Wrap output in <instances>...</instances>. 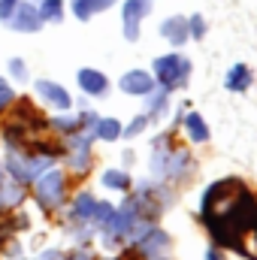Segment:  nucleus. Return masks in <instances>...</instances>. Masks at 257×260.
I'll list each match as a JSON object with an SVG mask.
<instances>
[{
  "mask_svg": "<svg viewBox=\"0 0 257 260\" xmlns=\"http://www.w3.org/2000/svg\"><path fill=\"white\" fill-rule=\"evenodd\" d=\"M154 82H160V88L173 91V88H182L188 79H191V61L179 52H170V55H160L154 58Z\"/></svg>",
  "mask_w": 257,
  "mask_h": 260,
  "instance_id": "obj_1",
  "label": "nucleus"
},
{
  "mask_svg": "<svg viewBox=\"0 0 257 260\" xmlns=\"http://www.w3.org/2000/svg\"><path fill=\"white\" fill-rule=\"evenodd\" d=\"M52 154H18L15 148H9V154H6V170L12 173V179L15 182H34V179H40L49 167H52Z\"/></svg>",
  "mask_w": 257,
  "mask_h": 260,
  "instance_id": "obj_2",
  "label": "nucleus"
},
{
  "mask_svg": "<svg viewBox=\"0 0 257 260\" xmlns=\"http://www.w3.org/2000/svg\"><path fill=\"white\" fill-rule=\"evenodd\" d=\"M151 167H154V176H157V179H173V176H182V173L191 167V157H188V151L167 148L164 139H157V145H154V157H151Z\"/></svg>",
  "mask_w": 257,
  "mask_h": 260,
  "instance_id": "obj_3",
  "label": "nucleus"
},
{
  "mask_svg": "<svg viewBox=\"0 0 257 260\" xmlns=\"http://www.w3.org/2000/svg\"><path fill=\"white\" fill-rule=\"evenodd\" d=\"M37 200L43 209H58L64 203V173L61 170H46L37 182Z\"/></svg>",
  "mask_w": 257,
  "mask_h": 260,
  "instance_id": "obj_4",
  "label": "nucleus"
},
{
  "mask_svg": "<svg viewBox=\"0 0 257 260\" xmlns=\"http://www.w3.org/2000/svg\"><path fill=\"white\" fill-rule=\"evenodd\" d=\"M151 12V0H124L121 6V30H124V40L136 43L139 40V21Z\"/></svg>",
  "mask_w": 257,
  "mask_h": 260,
  "instance_id": "obj_5",
  "label": "nucleus"
},
{
  "mask_svg": "<svg viewBox=\"0 0 257 260\" xmlns=\"http://www.w3.org/2000/svg\"><path fill=\"white\" fill-rule=\"evenodd\" d=\"M6 24H9L12 30H18V34H37L46 21H43V15H40V6H34V3H18Z\"/></svg>",
  "mask_w": 257,
  "mask_h": 260,
  "instance_id": "obj_6",
  "label": "nucleus"
},
{
  "mask_svg": "<svg viewBox=\"0 0 257 260\" xmlns=\"http://www.w3.org/2000/svg\"><path fill=\"white\" fill-rule=\"evenodd\" d=\"M118 88H121L124 94H133V97H145L148 91H154V76H151L148 70H130V73L121 76Z\"/></svg>",
  "mask_w": 257,
  "mask_h": 260,
  "instance_id": "obj_7",
  "label": "nucleus"
},
{
  "mask_svg": "<svg viewBox=\"0 0 257 260\" xmlns=\"http://www.w3.org/2000/svg\"><path fill=\"white\" fill-rule=\"evenodd\" d=\"M37 94H40V97H43V100H46L52 109H61V112H64V109H70V106H73V97L67 94L58 82L40 79V82H37Z\"/></svg>",
  "mask_w": 257,
  "mask_h": 260,
  "instance_id": "obj_8",
  "label": "nucleus"
},
{
  "mask_svg": "<svg viewBox=\"0 0 257 260\" xmlns=\"http://www.w3.org/2000/svg\"><path fill=\"white\" fill-rule=\"evenodd\" d=\"M79 88L85 91V94H91V97H106L109 94V79L100 73V70H91V67H85V70H79Z\"/></svg>",
  "mask_w": 257,
  "mask_h": 260,
  "instance_id": "obj_9",
  "label": "nucleus"
},
{
  "mask_svg": "<svg viewBox=\"0 0 257 260\" xmlns=\"http://www.w3.org/2000/svg\"><path fill=\"white\" fill-rule=\"evenodd\" d=\"M70 164L79 173H85L91 167V136H85V133L76 130V136L70 139Z\"/></svg>",
  "mask_w": 257,
  "mask_h": 260,
  "instance_id": "obj_10",
  "label": "nucleus"
},
{
  "mask_svg": "<svg viewBox=\"0 0 257 260\" xmlns=\"http://www.w3.org/2000/svg\"><path fill=\"white\" fill-rule=\"evenodd\" d=\"M160 37L167 40V43H173V46H185L188 43V18H182V15H170V18H164L160 21Z\"/></svg>",
  "mask_w": 257,
  "mask_h": 260,
  "instance_id": "obj_11",
  "label": "nucleus"
},
{
  "mask_svg": "<svg viewBox=\"0 0 257 260\" xmlns=\"http://www.w3.org/2000/svg\"><path fill=\"white\" fill-rule=\"evenodd\" d=\"M170 248V236L164 233V230H148L142 239H139V251L145 254V257H157V254H164Z\"/></svg>",
  "mask_w": 257,
  "mask_h": 260,
  "instance_id": "obj_12",
  "label": "nucleus"
},
{
  "mask_svg": "<svg viewBox=\"0 0 257 260\" xmlns=\"http://www.w3.org/2000/svg\"><path fill=\"white\" fill-rule=\"evenodd\" d=\"M109 6H115V0H70V9L79 21H88L91 15H97Z\"/></svg>",
  "mask_w": 257,
  "mask_h": 260,
  "instance_id": "obj_13",
  "label": "nucleus"
},
{
  "mask_svg": "<svg viewBox=\"0 0 257 260\" xmlns=\"http://www.w3.org/2000/svg\"><path fill=\"white\" fill-rule=\"evenodd\" d=\"M224 88L227 91H248L251 88V70L245 64H236V67H230V73H227V79H224Z\"/></svg>",
  "mask_w": 257,
  "mask_h": 260,
  "instance_id": "obj_14",
  "label": "nucleus"
},
{
  "mask_svg": "<svg viewBox=\"0 0 257 260\" xmlns=\"http://www.w3.org/2000/svg\"><path fill=\"white\" fill-rule=\"evenodd\" d=\"M167 97H170L167 88H154V91H148V94H145V115H148V118L160 115V112L167 109Z\"/></svg>",
  "mask_w": 257,
  "mask_h": 260,
  "instance_id": "obj_15",
  "label": "nucleus"
},
{
  "mask_svg": "<svg viewBox=\"0 0 257 260\" xmlns=\"http://www.w3.org/2000/svg\"><path fill=\"white\" fill-rule=\"evenodd\" d=\"M94 206H97L94 194H79L76 197V203H73V218H76V221H91Z\"/></svg>",
  "mask_w": 257,
  "mask_h": 260,
  "instance_id": "obj_16",
  "label": "nucleus"
},
{
  "mask_svg": "<svg viewBox=\"0 0 257 260\" xmlns=\"http://www.w3.org/2000/svg\"><path fill=\"white\" fill-rule=\"evenodd\" d=\"M185 130H188V136H191L194 142H209V127H206V121L197 112H191L185 118Z\"/></svg>",
  "mask_w": 257,
  "mask_h": 260,
  "instance_id": "obj_17",
  "label": "nucleus"
},
{
  "mask_svg": "<svg viewBox=\"0 0 257 260\" xmlns=\"http://www.w3.org/2000/svg\"><path fill=\"white\" fill-rule=\"evenodd\" d=\"M40 15H43V21L61 24L64 21V0H43L40 3Z\"/></svg>",
  "mask_w": 257,
  "mask_h": 260,
  "instance_id": "obj_18",
  "label": "nucleus"
},
{
  "mask_svg": "<svg viewBox=\"0 0 257 260\" xmlns=\"http://www.w3.org/2000/svg\"><path fill=\"white\" fill-rule=\"evenodd\" d=\"M121 136V124L115 118H97V139L103 142H115Z\"/></svg>",
  "mask_w": 257,
  "mask_h": 260,
  "instance_id": "obj_19",
  "label": "nucleus"
},
{
  "mask_svg": "<svg viewBox=\"0 0 257 260\" xmlns=\"http://www.w3.org/2000/svg\"><path fill=\"white\" fill-rule=\"evenodd\" d=\"M24 200V191H21V185H12V182H0V209H9V206H15V203H21Z\"/></svg>",
  "mask_w": 257,
  "mask_h": 260,
  "instance_id": "obj_20",
  "label": "nucleus"
},
{
  "mask_svg": "<svg viewBox=\"0 0 257 260\" xmlns=\"http://www.w3.org/2000/svg\"><path fill=\"white\" fill-rule=\"evenodd\" d=\"M103 185L112 188V191H127L130 176L124 173V170H106V173H103Z\"/></svg>",
  "mask_w": 257,
  "mask_h": 260,
  "instance_id": "obj_21",
  "label": "nucleus"
},
{
  "mask_svg": "<svg viewBox=\"0 0 257 260\" xmlns=\"http://www.w3.org/2000/svg\"><path fill=\"white\" fill-rule=\"evenodd\" d=\"M112 215H115V209H112L109 203H100V200H97L94 215H91V227H103V230H106V224L112 221Z\"/></svg>",
  "mask_w": 257,
  "mask_h": 260,
  "instance_id": "obj_22",
  "label": "nucleus"
},
{
  "mask_svg": "<svg viewBox=\"0 0 257 260\" xmlns=\"http://www.w3.org/2000/svg\"><path fill=\"white\" fill-rule=\"evenodd\" d=\"M52 127L61 130V133H76V130L82 127V118H76V115H58V118H52Z\"/></svg>",
  "mask_w": 257,
  "mask_h": 260,
  "instance_id": "obj_23",
  "label": "nucleus"
},
{
  "mask_svg": "<svg viewBox=\"0 0 257 260\" xmlns=\"http://www.w3.org/2000/svg\"><path fill=\"white\" fill-rule=\"evenodd\" d=\"M148 121H151L148 115H139V118H133L127 127H121V136H124V139H133L136 133H142V130L148 127Z\"/></svg>",
  "mask_w": 257,
  "mask_h": 260,
  "instance_id": "obj_24",
  "label": "nucleus"
},
{
  "mask_svg": "<svg viewBox=\"0 0 257 260\" xmlns=\"http://www.w3.org/2000/svg\"><path fill=\"white\" fill-rule=\"evenodd\" d=\"M188 34H191L194 40H203V37H206V21H203V15H191V18H188Z\"/></svg>",
  "mask_w": 257,
  "mask_h": 260,
  "instance_id": "obj_25",
  "label": "nucleus"
},
{
  "mask_svg": "<svg viewBox=\"0 0 257 260\" xmlns=\"http://www.w3.org/2000/svg\"><path fill=\"white\" fill-rule=\"evenodd\" d=\"M9 73H12V79H18V82H27V67L21 58H12L9 61Z\"/></svg>",
  "mask_w": 257,
  "mask_h": 260,
  "instance_id": "obj_26",
  "label": "nucleus"
},
{
  "mask_svg": "<svg viewBox=\"0 0 257 260\" xmlns=\"http://www.w3.org/2000/svg\"><path fill=\"white\" fill-rule=\"evenodd\" d=\"M18 3H21V0H0V21H9V15L15 12Z\"/></svg>",
  "mask_w": 257,
  "mask_h": 260,
  "instance_id": "obj_27",
  "label": "nucleus"
},
{
  "mask_svg": "<svg viewBox=\"0 0 257 260\" xmlns=\"http://www.w3.org/2000/svg\"><path fill=\"white\" fill-rule=\"evenodd\" d=\"M12 97H15V94H12V88H6V91H0V109H3L6 103H12Z\"/></svg>",
  "mask_w": 257,
  "mask_h": 260,
  "instance_id": "obj_28",
  "label": "nucleus"
},
{
  "mask_svg": "<svg viewBox=\"0 0 257 260\" xmlns=\"http://www.w3.org/2000/svg\"><path fill=\"white\" fill-rule=\"evenodd\" d=\"M206 260H224V254H218V251H215V248H212V251H209V254H206Z\"/></svg>",
  "mask_w": 257,
  "mask_h": 260,
  "instance_id": "obj_29",
  "label": "nucleus"
},
{
  "mask_svg": "<svg viewBox=\"0 0 257 260\" xmlns=\"http://www.w3.org/2000/svg\"><path fill=\"white\" fill-rule=\"evenodd\" d=\"M70 260H88V257H85V254H73Z\"/></svg>",
  "mask_w": 257,
  "mask_h": 260,
  "instance_id": "obj_30",
  "label": "nucleus"
},
{
  "mask_svg": "<svg viewBox=\"0 0 257 260\" xmlns=\"http://www.w3.org/2000/svg\"><path fill=\"white\" fill-rule=\"evenodd\" d=\"M6 88H9V85H6V82H3V79H0V91H6Z\"/></svg>",
  "mask_w": 257,
  "mask_h": 260,
  "instance_id": "obj_31",
  "label": "nucleus"
},
{
  "mask_svg": "<svg viewBox=\"0 0 257 260\" xmlns=\"http://www.w3.org/2000/svg\"><path fill=\"white\" fill-rule=\"evenodd\" d=\"M0 176H3V170H0Z\"/></svg>",
  "mask_w": 257,
  "mask_h": 260,
  "instance_id": "obj_32",
  "label": "nucleus"
}]
</instances>
